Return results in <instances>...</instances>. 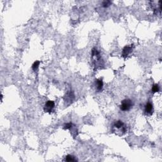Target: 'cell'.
Listing matches in <instances>:
<instances>
[{
  "label": "cell",
  "mask_w": 162,
  "mask_h": 162,
  "mask_svg": "<svg viewBox=\"0 0 162 162\" xmlns=\"http://www.w3.org/2000/svg\"><path fill=\"white\" fill-rule=\"evenodd\" d=\"M91 58L93 60L94 67H95V70L101 69V67L104 65V62L101 58L100 53L96 48H93L92 50Z\"/></svg>",
  "instance_id": "6da1fadb"
},
{
  "label": "cell",
  "mask_w": 162,
  "mask_h": 162,
  "mask_svg": "<svg viewBox=\"0 0 162 162\" xmlns=\"http://www.w3.org/2000/svg\"><path fill=\"white\" fill-rule=\"evenodd\" d=\"M112 130L116 134L121 136L127 132V129L126 124L123 122L122 120H117L115 121V123L113 124Z\"/></svg>",
  "instance_id": "7a4b0ae2"
},
{
  "label": "cell",
  "mask_w": 162,
  "mask_h": 162,
  "mask_svg": "<svg viewBox=\"0 0 162 162\" xmlns=\"http://www.w3.org/2000/svg\"><path fill=\"white\" fill-rule=\"evenodd\" d=\"M134 106L133 101L130 99H125L121 102L120 105V109L123 112H128L131 110Z\"/></svg>",
  "instance_id": "3957f363"
},
{
  "label": "cell",
  "mask_w": 162,
  "mask_h": 162,
  "mask_svg": "<svg viewBox=\"0 0 162 162\" xmlns=\"http://www.w3.org/2000/svg\"><path fill=\"white\" fill-rule=\"evenodd\" d=\"M74 98L75 96L72 91H69L66 93V95H65L64 97V102L65 106L67 107L69 106L70 104H72L73 99H74Z\"/></svg>",
  "instance_id": "277c9868"
},
{
  "label": "cell",
  "mask_w": 162,
  "mask_h": 162,
  "mask_svg": "<svg viewBox=\"0 0 162 162\" xmlns=\"http://www.w3.org/2000/svg\"><path fill=\"white\" fill-rule=\"evenodd\" d=\"M55 103L53 101H48L46 103H45L44 106V112L45 113H51L55 107Z\"/></svg>",
  "instance_id": "5b68a950"
},
{
  "label": "cell",
  "mask_w": 162,
  "mask_h": 162,
  "mask_svg": "<svg viewBox=\"0 0 162 162\" xmlns=\"http://www.w3.org/2000/svg\"><path fill=\"white\" fill-rule=\"evenodd\" d=\"M133 50V44L129 45V46H126L122 50V56L124 58H127L130 53L132 52Z\"/></svg>",
  "instance_id": "8992f818"
},
{
  "label": "cell",
  "mask_w": 162,
  "mask_h": 162,
  "mask_svg": "<svg viewBox=\"0 0 162 162\" xmlns=\"http://www.w3.org/2000/svg\"><path fill=\"white\" fill-rule=\"evenodd\" d=\"M153 111H154V109H153V104L148 102V103H147L145 105V107H144V113L147 116H151L153 115Z\"/></svg>",
  "instance_id": "52a82bcc"
},
{
  "label": "cell",
  "mask_w": 162,
  "mask_h": 162,
  "mask_svg": "<svg viewBox=\"0 0 162 162\" xmlns=\"http://www.w3.org/2000/svg\"><path fill=\"white\" fill-rule=\"evenodd\" d=\"M95 87H96V90L98 92H101L102 90H103V80L101 79H96L95 80Z\"/></svg>",
  "instance_id": "ba28073f"
},
{
  "label": "cell",
  "mask_w": 162,
  "mask_h": 162,
  "mask_svg": "<svg viewBox=\"0 0 162 162\" xmlns=\"http://www.w3.org/2000/svg\"><path fill=\"white\" fill-rule=\"evenodd\" d=\"M64 161H69V162L76 161L77 159L75 158V156H73L72 155H67L66 156H65Z\"/></svg>",
  "instance_id": "9c48e42d"
},
{
  "label": "cell",
  "mask_w": 162,
  "mask_h": 162,
  "mask_svg": "<svg viewBox=\"0 0 162 162\" xmlns=\"http://www.w3.org/2000/svg\"><path fill=\"white\" fill-rule=\"evenodd\" d=\"M159 91H160V87H159L158 84H155L153 85L152 88H151V91L153 93H158Z\"/></svg>",
  "instance_id": "30bf717a"
},
{
  "label": "cell",
  "mask_w": 162,
  "mask_h": 162,
  "mask_svg": "<svg viewBox=\"0 0 162 162\" xmlns=\"http://www.w3.org/2000/svg\"><path fill=\"white\" fill-rule=\"evenodd\" d=\"M39 64H40V61H36L32 65V69L34 71H36L38 69Z\"/></svg>",
  "instance_id": "8fae6325"
},
{
  "label": "cell",
  "mask_w": 162,
  "mask_h": 162,
  "mask_svg": "<svg viewBox=\"0 0 162 162\" xmlns=\"http://www.w3.org/2000/svg\"><path fill=\"white\" fill-rule=\"evenodd\" d=\"M73 124L72 122H69V123H66L63 125V129L65 130H70L71 128L72 127Z\"/></svg>",
  "instance_id": "7c38bea8"
},
{
  "label": "cell",
  "mask_w": 162,
  "mask_h": 162,
  "mask_svg": "<svg viewBox=\"0 0 162 162\" xmlns=\"http://www.w3.org/2000/svg\"><path fill=\"white\" fill-rule=\"evenodd\" d=\"M111 4H112V2L110 1H104L102 3V7L104 8H108L110 6Z\"/></svg>",
  "instance_id": "4fadbf2b"
}]
</instances>
